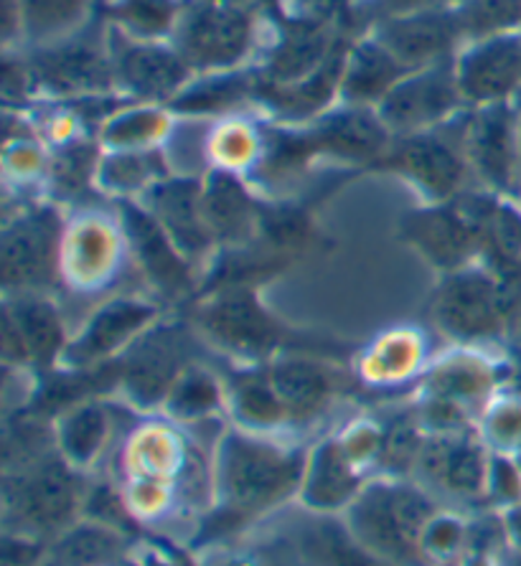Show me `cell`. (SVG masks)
Wrapping results in <instances>:
<instances>
[{
    "label": "cell",
    "instance_id": "1",
    "mask_svg": "<svg viewBox=\"0 0 521 566\" xmlns=\"http://www.w3.org/2000/svg\"><path fill=\"white\" fill-rule=\"evenodd\" d=\"M309 444L229 424L211 450L213 513L232 523L283 509L301 493Z\"/></svg>",
    "mask_w": 521,
    "mask_h": 566
},
{
    "label": "cell",
    "instance_id": "2",
    "mask_svg": "<svg viewBox=\"0 0 521 566\" xmlns=\"http://www.w3.org/2000/svg\"><path fill=\"white\" fill-rule=\"evenodd\" d=\"M440 505L413 478H372L348 505L344 518L348 534L392 566H427L423 534Z\"/></svg>",
    "mask_w": 521,
    "mask_h": 566
},
{
    "label": "cell",
    "instance_id": "3",
    "mask_svg": "<svg viewBox=\"0 0 521 566\" xmlns=\"http://www.w3.org/2000/svg\"><path fill=\"white\" fill-rule=\"evenodd\" d=\"M503 364L481 346H452L427 366L415 409L427 434L460 432L499 397Z\"/></svg>",
    "mask_w": 521,
    "mask_h": 566
},
{
    "label": "cell",
    "instance_id": "4",
    "mask_svg": "<svg viewBox=\"0 0 521 566\" xmlns=\"http://www.w3.org/2000/svg\"><path fill=\"white\" fill-rule=\"evenodd\" d=\"M82 470L72 468L62 454L44 452L19 465L6 485V526L19 534L46 542L62 536L82 521L84 505Z\"/></svg>",
    "mask_w": 521,
    "mask_h": 566
},
{
    "label": "cell",
    "instance_id": "5",
    "mask_svg": "<svg viewBox=\"0 0 521 566\" xmlns=\"http://www.w3.org/2000/svg\"><path fill=\"white\" fill-rule=\"evenodd\" d=\"M519 303L503 274L473 262L442 277L433 297V321L456 346H486L514 325Z\"/></svg>",
    "mask_w": 521,
    "mask_h": 566
},
{
    "label": "cell",
    "instance_id": "6",
    "mask_svg": "<svg viewBox=\"0 0 521 566\" xmlns=\"http://www.w3.org/2000/svg\"><path fill=\"white\" fill-rule=\"evenodd\" d=\"M133 260L119 213L102 209L74 211L64 224L59 285L74 295H97L113 287Z\"/></svg>",
    "mask_w": 521,
    "mask_h": 566
},
{
    "label": "cell",
    "instance_id": "7",
    "mask_svg": "<svg viewBox=\"0 0 521 566\" xmlns=\"http://www.w3.org/2000/svg\"><path fill=\"white\" fill-rule=\"evenodd\" d=\"M186 427L166 415L140 419L117 448V480H166L191 495H204V488L213 493L211 462L204 465Z\"/></svg>",
    "mask_w": 521,
    "mask_h": 566
},
{
    "label": "cell",
    "instance_id": "8",
    "mask_svg": "<svg viewBox=\"0 0 521 566\" xmlns=\"http://www.w3.org/2000/svg\"><path fill=\"white\" fill-rule=\"evenodd\" d=\"M491 450L478 427L460 432L427 434L415 475L427 493L446 509L478 513L486 509Z\"/></svg>",
    "mask_w": 521,
    "mask_h": 566
},
{
    "label": "cell",
    "instance_id": "9",
    "mask_svg": "<svg viewBox=\"0 0 521 566\" xmlns=\"http://www.w3.org/2000/svg\"><path fill=\"white\" fill-rule=\"evenodd\" d=\"M64 213L56 203L25 206L8 219L0 242V274L6 295L49 293L59 285Z\"/></svg>",
    "mask_w": 521,
    "mask_h": 566
},
{
    "label": "cell",
    "instance_id": "10",
    "mask_svg": "<svg viewBox=\"0 0 521 566\" xmlns=\"http://www.w3.org/2000/svg\"><path fill=\"white\" fill-rule=\"evenodd\" d=\"M463 115L435 130L403 135L392 140L379 163L403 176L423 193L427 203H450L471 176L463 148Z\"/></svg>",
    "mask_w": 521,
    "mask_h": 566
},
{
    "label": "cell",
    "instance_id": "11",
    "mask_svg": "<svg viewBox=\"0 0 521 566\" xmlns=\"http://www.w3.org/2000/svg\"><path fill=\"white\" fill-rule=\"evenodd\" d=\"M174 46L194 72H235L254 46V21L237 0H196L184 6Z\"/></svg>",
    "mask_w": 521,
    "mask_h": 566
},
{
    "label": "cell",
    "instance_id": "12",
    "mask_svg": "<svg viewBox=\"0 0 521 566\" xmlns=\"http://www.w3.org/2000/svg\"><path fill=\"white\" fill-rule=\"evenodd\" d=\"M456 59L409 72L403 82L382 99L377 113L392 135H415L450 123L463 113Z\"/></svg>",
    "mask_w": 521,
    "mask_h": 566
},
{
    "label": "cell",
    "instance_id": "13",
    "mask_svg": "<svg viewBox=\"0 0 521 566\" xmlns=\"http://www.w3.org/2000/svg\"><path fill=\"white\" fill-rule=\"evenodd\" d=\"M117 87L127 99L164 105L174 102L194 82V69L181 51L166 41H135L123 31H110Z\"/></svg>",
    "mask_w": 521,
    "mask_h": 566
},
{
    "label": "cell",
    "instance_id": "14",
    "mask_svg": "<svg viewBox=\"0 0 521 566\" xmlns=\"http://www.w3.org/2000/svg\"><path fill=\"white\" fill-rule=\"evenodd\" d=\"M199 325L213 346L229 356L258 364L278 348L280 328L252 287L219 290L199 313Z\"/></svg>",
    "mask_w": 521,
    "mask_h": 566
},
{
    "label": "cell",
    "instance_id": "15",
    "mask_svg": "<svg viewBox=\"0 0 521 566\" xmlns=\"http://www.w3.org/2000/svg\"><path fill=\"white\" fill-rule=\"evenodd\" d=\"M463 148L476 181L493 193L511 196L521 181V145L509 105L471 107L463 115Z\"/></svg>",
    "mask_w": 521,
    "mask_h": 566
},
{
    "label": "cell",
    "instance_id": "16",
    "mask_svg": "<svg viewBox=\"0 0 521 566\" xmlns=\"http://www.w3.org/2000/svg\"><path fill=\"white\" fill-rule=\"evenodd\" d=\"M158 315V307L143 297L119 295L107 300L92 311L80 333H74L62 366L84 371L107 364L156 328Z\"/></svg>",
    "mask_w": 521,
    "mask_h": 566
},
{
    "label": "cell",
    "instance_id": "17",
    "mask_svg": "<svg viewBox=\"0 0 521 566\" xmlns=\"http://www.w3.org/2000/svg\"><path fill=\"white\" fill-rule=\"evenodd\" d=\"M409 72L456 59L463 49L466 29L458 8H433L389 15L374 33Z\"/></svg>",
    "mask_w": 521,
    "mask_h": 566
},
{
    "label": "cell",
    "instance_id": "18",
    "mask_svg": "<svg viewBox=\"0 0 521 566\" xmlns=\"http://www.w3.org/2000/svg\"><path fill=\"white\" fill-rule=\"evenodd\" d=\"M456 74L468 107L509 105L521 90V36L511 31L468 41L456 56Z\"/></svg>",
    "mask_w": 521,
    "mask_h": 566
},
{
    "label": "cell",
    "instance_id": "19",
    "mask_svg": "<svg viewBox=\"0 0 521 566\" xmlns=\"http://www.w3.org/2000/svg\"><path fill=\"white\" fill-rule=\"evenodd\" d=\"M117 213L143 280H148V285L166 300L189 295L196 287V264L178 250L164 227L138 201H125Z\"/></svg>",
    "mask_w": 521,
    "mask_h": 566
},
{
    "label": "cell",
    "instance_id": "20",
    "mask_svg": "<svg viewBox=\"0 0 521 566\" xmlns=\"http://www.w3.org/2000/svg\"><path fill=\"white\" fill-rule=\"evenodd\" d=\"M29 64L39 87L64 102L107 94L117 84L110 46L105 49L95 41L64 39L59 44L41 46Z\"/></svg>",
    "mask_w": 521,
    "mask_h": 566
},
{
    "label": "cell",
    "instance_id": "21",
    "mask_svg": "<svg viewBox=\"0 0 521 566\" xmlns=\"http://www.w3.org/2000/svg\"><path fill=\"white\" fill-rule=\"evenodd\" d=\"M405 239L446 274L478 262L481 252V229L456 201L427 203L405 219Z\"/></svg>",
    "mask_w": 521,
    "mask_h": 566
},
{
    "label": "cell",
    "instance_id": "22",
    "mask_svg": "<svg viewBox=\"0 0 521 566\" xmlns=\"http://www.w3.org/2000/svg\"><path fill=\"white\" fill-rule=\"evenodd\" d=\"M194 264L209 260L217 239L204 217L201 178L168 176L138 201Z\"/></svg>",
    "mask_w": 521,
    "mask_h": 566
},
{
    "label": "cell",
    "instance_id": "23",
    "mask_svg": "<svg viewBox=\"0 0 521 566\" xmlns=\"http://www.w3.org/2000/svg\"><path fill=\"white\" fill-rule=\"evenodd\" d=\"M369 480L341 448L336 434L321 437L309 450L298 503L313 516H344Z\"/></svg>",
    "mask_w": 521,
    "mask_h": 566
},
{
    "label": "cell",
    "instance_id": "24",
    "mask_svg": "<svg viewBox=\"0 0 521 566\" xmlns=\"http://www.w3.org/2000/svg\"><path fill=\"white\" fill-rule=\"evenodd\" d=\"M189 366L184 364L174 333L153 328L135 343L119 381L135 409L153 411L164 407L168 391Z\"/></svg>",
    "mask_w": 521,
    "mask_h": 566
},
{
    "label": "cell",
    "instance_id": "25",
    "mask_svg": "<svg viewBox=\"0 0 521 566\" xmlns=\"http://www.w3.org/2000/svg\"><path fill=\"white\" fill-rule=\"evenodd\" d=\"M430 366L427 333L415 325H395L379 333L356 358V376L372 389H397L415 379Z\"/></svg>",
    "mask_w": 521,
    "mask_h": 566
},
{
    "label": "cell",
    "instance_id": "26",
    "mask_svg": "<svg viewBox=\"0 0 521 566\" xmlns=\"http://www.w3.org/2000/svg\"><path fill=\"white\" fill-rule=\"evenodd\" d=\"M268 376L290 417V427L313 424L333 407L338 381L333 368L305 356H280L268 364Z\"/></svg>",
    "mask_w": 521,
    "mask_h": 566
},
{
    "label": "cell",
    "instance_id": "27",
    "mask_svg": "<svg viewBox=\"0 0 521 566\" xmlns=\"http://www.w3.org/2000/svg\"><path fill=\"white\" fill-rule=\"evenodd\" d=\"M315 153L348 163L379 160L392 145V133L377 109L348 107L323 115L309 133Z\"/></svg>",
    "mask_w": 521,
    "mask_h": 566
},
{
    "label": "cell",
    "instance_id": "28",
    "mask_svg": "<svg viewBox=\"0 0 521 566\" xmlns=\"http://www.w3.org/2000/svg\"><path fill=\"white\" fill-rule=\"evenodd\" d=\"M3 313L19 331L31 366L51 368L64 361L72 336L66 331L62 305L54 303L49 293L6 295Z\"/></svg>",
    "mask_w": 521,
    "mask_h": 566
},
{
    "label": "cell",
    "instance_id": "29",
    "mask_svg": "<svg viewBox=\"0 0 521 566\" xmlns=\"http://www.w3.org/2000/svg\"><path fill=\"white\" fill-rule=\"evenodd\" d=\"M204 217L217 244L242 247L260 224V211L242 176L227 170H209L201 178Z\"/></svg>",
    "mask_w": 521,
    "mask_h": 566
},
{
    "label": "cell",
    "instance_id": "30",
    "mask_svg": "<svg viewBox=\"0 0 521 566\" xmlns=\"http://www.w3.org/2000/svg\"><path fill=\"white\" fill-rule=\"evenodd\" d=\"M51 432H54V450L72 468L87 473L105 458L115 437L113 409L97 399L76 401L59 415Z\"/></svg>",
    "mask_w": 521,
    "mask_h": 566
},
{
    "label": "cell",
    "instance_id": "31",
    "mask_svg": "<svg viewBox=\"0 0 521 566\" xmlns=\"http://www.w3.org/2000/svg\"><path fill=\"white\" fill-rule=\"evenodd\" d=\"M407 74L409 69L377 36H369L346 54L338 99L348 107L377 109Z\"/></svg>",
    "mask_w": 521,
    "mask_h": 566
},
{
    "label": "cell",
    "instance_id": "32",
    "mask_svg": "<svg viewBox=\"0 0 521 566\" xmlns=\"http://www.w3.org/2000/svg\"><path fill=\"white\" fill-rule=\"evenodd\" d=\"M227 411L232 424L250 432L285 434L290 417L268 376V366H252L227 381Z\"/></svg>",
    "mask_w": 521,
    "mask_h": 566
},
{
    "label": "cell",
    "instance_id": "33",
    "mask_svg": "<svg viewBox=\"0 0 521 566\" xmlns=\"http://www.w3.org/2000/svg\"><path fill=\"white\" fill-rule=\"evenodd\" d=\"M176 123L178 117L170 107L131 99L105 119L97 143L110 153L158 150L168 143Z\"/></svg>",
    "mask_w": 521,
    "mask_h": 566
},
{
    "label": "cell",
    "instance_id": "34",
    "mask_svg": "<svg viewBox=\"0 0 521 566\" xmlns=\"http://www.w3.org/2000/svg\"><path fill=\"white\" fill-rule=\"evenodd\" d=\"M174 176L164 148L158 150H125L110 153L100 160L97 186L110 196L125 201H140L153 186Z\"/></svg>",
    "mask_w": 521,
    "mask_h": 566
},
{
    "label": "cell",
    "instance_id": "35",
    "mask_svg": "<svg viewBox=\"0 0 521 566\" xmlns=\"http://www.w3.org/2000/svg\"><path fill=\"white\" fill-rule=\"evenodd\" d=\"M125 544L119 531L82 518L51 542L41 566H115Z\"/></svg>",
    "mask_w": 521,
    "mask_h": 566
},
{
    "label": "cell",
    "instance_id": "36",
    "mask_svg": "<svg viewBox=\"0 0 521 566\" xmlns=\"http://www.w3.org/2000/svg\"><path fill=\"white\" fill-rule=\"evenodd\" d=\"M295 542L309 566H392L358 544L341 516H313Z\"/></svg>",
    "mask_w": 521,
    "mask_h": 566
},
{
    "label": "cell",
    "instance_id": "37",
    "mask_svg": "<svg viewBox=\"0 0 521 566\" xmlns=\"http://www.w3.org/2000/svg\"><path fill=\"white\" fill-rule=\"evenodd\" d=\"M160 411L178 424L211 422L219 411H227V384L209 368L189 366L168 391Z\"/></svg>",
    "mask_w": 521,
    "mask_h": 566
},
{
    "label": "cell",
    "instance_id": "38",
    "mask_svg": "<svg viewBox=\"0 0 521 566\" xmlns=\"http://www.w3.org/2000/svg\"><path fill=\"white\" fill-rule=\"evenodd\" d=\"M264 145L268 140L250 119L237 115L213 119L209 130V166L211 170L244 176L260 166Z\"/></svg>",
    "mask_w": 521,
    "mask_h": 566
},
{
    "label": "cell",
    "instance_id": "39",
    "mask_svg": "<svg viewBox=\"0 0 521 566\" xmlns=\"http://www.w3.org/2000/svg\"><path fill=\"white\" fill-rule=\"evenodd\" d=\"M252 82L244 74L235 72H211L201 80H194L178 97L170 102L176 115L186 117H229L242 102L250 97Z\"/></svg>",
    "mask_w": 521,
    "mask_h": 566
},
{
    "label": "cell",
    "instance_id": "40",
    "mask_svg": "<svg viewBox=\"0 0 521 566\" xmlns=\"http://www.w3.org/2000/svg\"><path fill=\"white\" fill-rule=\"evenodd\" d=\"M90 6L92 0H21V36L39 46L72 39Z\"/></svg>",
    "mask_w": 521,
    "mask_h": 566
},
{
    "label": "cell",
    "instance_id": "41",
    "mask_svg": "<svg viewBox=\"0 0 521 566\" xmlns=\"http://www.w3.org/2000/svg\"><path fill=\"white\" fill-rule=\"evenodd\" d=\"M427 440L417 409L392 411L384 417V448L374 478H413Z\"/></svg>",
    "mask_w": 521,
    "mask_h": 566
},
{
    "label": "cell",
    "instance_id": "42",
    "mask_svg": "<svg viewBox=\"0 0 521 566\" xmlns=\"http://www.w3.org/2000/svg\"><path fill=\"white\" fill-rule=\"evenodd\" d=\"M181 13L178 0H115L110 8L115 29L135 41L174 39Z\"/></svg>",
    "mask_w": 521,
    "mask_h": 566
},
{
    "label": "cell",
    "instance_id": "43",
    "mask_svg": "<svg viewBox=\"0 0 521 566\" xmlns=\"http://www.w3.org/2000/svg\"><path fill=\"white\" fill-rule=\"evenodd\" d=\"M329 56L331 51L326 31L313 23L298 25V29L288 33L283 44L278 46L275 56H272V76L280 84L301 82L326 62Z\"/></svg>",
    "mask_w": 521,
    "mask_h": 566
},
{
    "label": "cell",
    "instance_id": "44",
    "mask_svg": "<svg viewBox=\"0 0 521 566\" xmlns=\"http://www.w3.org/2000/svg\"><path fill=\"white\" fill-rule=\"evenodd\" d=\"M102 156H105L102 145L87 140V137L66 145V148H59L54 156H51L46 184L51 188H56L59 199H74V196H80L84 191V188L97 184Z\"/></svg>",
    "mask_w": 521,
    "mask_h": 566
},
{
    "label": "cell",
    "instance_id": "45",
    "mask_svg": "<svg viewBox=\"0 0 521 566\" xmlns=\"http://www.w3.org/2000/svg\"><path fill=\"white\" fill-rule=\"evenodd\" d=\"M115 483L123 491L127 511L138 526H160L168 518L178 516V511L184 509L181 488L166 483V480L131 478L115 480Z\"/></svg>",
    "mask_w": 521,
    "mask_h": 566
},
{
    "label": "cell",
    "instance_id": "46",
    "mask_svg": "<svg viewBox=\"0 0 521 566\" xmlns=\"http://www.w3.org/2000/svg\"><path fill=\"white\" fill-rule=\"evenodd\" d=\"M468 518L471 513L440 509L423 534V556L427 566H460L468 554Z\"/></svg>",
    "mask_w": 521,
    "mask_h": 566
},
{
    "label": "cell",
    "instance_id": "47",
    "mask_svg": "<svg viewBox=\"0 0 521 566\" xmlns=\"http://www.w3.org/2000/svg\"><path fill=\"white\" fill-rule=\"evenodd\" d=\"M478 434L491 452L521 462V394H499L478 417Z\"/></svg>",
    "mask_w": 521,
    "mask_h": 566
},
{
    "label": "cell",
    "instance_id": "48",
    "mask_svg": "<svg viewBox=\"0 0 521 566\" xmlns=\"http://www.w3.org/2000/svg\"><path fill=\"white\" fill-rule=\"evenodd\" d=\"M51 156L39 135L8 137L3 150V176L8 186H37L49 181Z\"/></svg>",
    "mask_w": 521,
    "mask_h": 566
},
{
    "label": "cell",
    "instance_id": "49",
    "mask_svg": "<svg viewBox=\"0 0 521 566\" xmlns=\"http://www.w3.org/2000/svg\"><path fill=\"white\" fill-rule=\"evenodd\" d=\"M466 41L511 33L521 23V0H463L458 6Z\"/></svg>",
    "mask_w": 521,
    "mask_h": 566
},
{
    "label": "cell",
    "instance_id": "50",
    "mask_svg": "<svg viewBox=\"0 0 521 566\" xmlns=\"http://www.w3.org/2000/svg\"><path fill=\"white\" fill-rule=\"evenodd\" d=\"M336 440L366 475H377L384 448V417H356L341 427Z\"/></svg>",
    "mask_w": 521,
    "mask_h": 566
},
{
    "label": "cell",
    "instance_id": "51",
    "mask_svg": "<svg viewBox=\"0 0 521 566\" xmlns=\"http://www.w3.org/2000/svg\"><path fill=\"white\" fill-rule=\"evenodd\" d=\"M82 518L100 523V526L115 528L119 534H127L133 526H138L131 516V511H127L123 491H119L115 480H105V483L87 488L82 505Z\"/></svg>",
    "mask_w": 521,
    "mask_h": 566
},
{
    "label": "cell",
    "instance_id": "52",
    "mask_svg": "<svg viewBox=\"0 0 521 566\" xmlns=\"http://www.w3.org/2000/svg\"><path fill=\"white\" fill-rule=\"evenodd\" d=\"M521 505V462L509 454L491 452L489 480H486V509L509 511Z\"/></svg>",
    "mask_w": 521,
    "mask_h": 566
},
{
    "label": "cell",
    "instance_id": "53",
    "mask_svg": "<svg viewBox=\"0 0 521 566\" xmlns=\"http://www.w3.org/2000/svg\"><path fill=\"white\" fill-rule=\"evenodd\" d=\"M33 87H37V76H33V72H31V64L8 59L3 66V97L8 105H15V102L29 99Z\"/></svg>",
    "mask_w": 521,
    "mask_h": 566
},
{
    "label": "cell",
    "instance_id": "54",
    "mask_svg": "<svg viewBox=\"0 0 521 566\" xmlns=\"http://www.w3.org/2000/svg\"><path fill=\"white\" fill-rule=\"evenodd\" d=\"M389 15H403L415 11H433V8H452V3H463V0H382Z\"/></svg>",
    "mask_w": 521,
    "mask_h": 566
},
{
    "label": "cell",
    "instance_id": "55",
    "mask_svg": "<svg viewBox=\"0 0 521 566\" xmlns=\"http://www.w3.org/2000/svg\"><path fill=\"white\" fill-rule=\"evenodd\" d=\"M15 36H21V0H3V39H6V46H11Z\"/></svg>",
    "mask_w": 521,
    "mask_h": 566
},
{
    "label": "cell",
    "instance_id": "56",
    "mask_svg": "<svg viewBox=\"0 0 521 566\" xmlns=\"http://www.w3.org/2000/svg\"><path fill=\"white\" fill-rule=\"evenodd\" d=\"M138 566H191V564H186L184 559H178V556L164 552L160 546H148L145 552L138 554Z\"/></svg>",
    "mask_w": 521,
    "mask_h": 566
},
{
    "label": "cell",
    "instance_id": "57",
    "mask_svg": "<svg viewBox=\"0 0 521 566\" xmlns=\"http://www.w3.org/2000/svg\"><path fill=\"white\" fill-rule=\"evenodd\" d=\"M460 566H499L497 554H466V559L460 562Z\"/></svg>",
    "mask_w": 521,
    "mask_h": 566
},
{
    "label": "cell",
    "instance_id": "58",
    "mask_svg": "<svg viewBox=\"0 0 521 566\" xmlns=\"http://www.w3.org/2000/svg\"><path fill=\"white\" fill-rule=\"evenodd\" d=\"M514 325H517V331L521 333V303H519V313H517V317H514Z\"/></svg>",
    "mask_w": 521,
    "mask_h": 566
}]
</instances>
